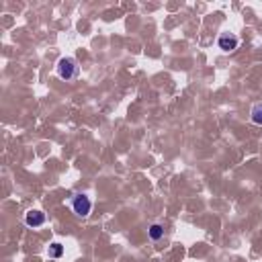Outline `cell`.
<instances>
[{
  "label": "cell",
  "instance_id": "7",
  "mask_svg": "<svg viewBox=\"0 0 262 262\" xmlns=\"http://www.w3.org/2000/svg\"><path fill=\"white\" fill-rule=\"evenodd\" d=\"M62 254H64V246H62V244L56 242V244L49 246V256H51V258H60Z\"/></svg>",
  "mask_w": 262,
  "mask_h": 262
},
{
  "label": "cell",
  "instance_id": "4",
  "mask_svg": "<svg viewBox=\"0 0 262 262\" xmlns=\"http://www.w3.org/2000/svg\"><path fill=\"white\" fill-rule=\"evenodd\" d=\"M217 45L221 51H233L238 45H240V39L233 35V33H221L217 37Z\"/></svg>",
  "mask_w": 262,
  "mask_h": 262
},
{
  "label": "cell",
  "instance_id": "6",
  "mask_svg": "<svg viewBox=\"0 0 262 262\" xmlns=\"http://www.w3.org/2000/svg\"><path fill=\"white\" fill-rule=\"evenodd\" d=\"M250 119H252V123H256V125H262V102H258V104H254V107H252Z\"/></svg>",
  "mask_w": 262,
  "mask_h": 262
},
{
  "label": "cell",
  "instance_id": "5",
  "mask_svg": "<svg viewBox=\"0 0 262 262\" xmlns=\"http://www.w3.org/2000/svg\"><path fill=\"white\" fill-rule=\"evenodd\" d=\"M148 235H150V240H154V242L162 240V238H164V225H162V223H152V225L148 227Z\"/></svg>",
  "mask_w": 262,
  "mask_h": 262
},
{
  "label": "cell",
  "instance_id": "2",
  "mask_svg": "<svg viewBox=\"0 0 262 262\" xmlns=\"http://www.w3.org/2000/svg\"><path fill=\"white\" fill-rule=\"evenodd\" d=\"M72 209H74V213L78 215V217H88L90 215V209H92V201L86 197V195H82V193H78V195H74L72 197Z\"/></svg>",
  "mask_w": 262,
  "mask_h": 262
},
{
  "label": "cell",
  "instance_id": "1",
  "mask_svg": "<svg viewBox=\"0 0 262 262\" xmlns=\"http://www.w3.org/2000/svg\"><path fill=\"white\" fill-rule=\"evenodd\" d=\"M56 74L62 78V80H72L76 78L78 74V62L76 58H62L56 66Z\"/></svg>",
  "mask_w": 262,
  "mask_h": 262
},
{
  "label": "cell",
  "instance_id": "3",
  "mask_svg": "<svg viewBox=\"0 0 262 262\" xmlns=\"http://www.w3.org/2000/svg\"><path fill=\"white\" fill-rule=\"evenodd\" d=\"M45 213L43 211H39V209H31V211H27L25 213V225L27 227H31V229H37V227H41L43 223H45Z\"/></svg>",
  "mask_w": 262,
  "mask_h": 262
}]
</instances>
